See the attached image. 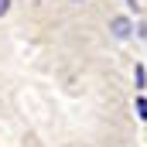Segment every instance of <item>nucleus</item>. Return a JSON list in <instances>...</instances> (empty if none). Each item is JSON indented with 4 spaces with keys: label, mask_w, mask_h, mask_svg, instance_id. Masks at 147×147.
<instances>
[{
    "label": "nucleus",
    "mask_w": 147,
    "mask_h": 147,
    "mask_svg": "<svg viewBox=\"0 0 147 147\" xmlns=\"http://www.w3.org/2000/svg\"><path fill=\"white\" fill-rule=\"evenodd\" d=\"M137 116H140V120H147V99H140V103H137Z\"/></svg>",
    "instance_id": "f03ea898"
},
{
    "label": "nucleus",
    "mask_w": 147,
    "mask_h": 147,
    "mask_svg": "<svg viewBox=\"0 0 147 147\" xmlns=\"http://www.w3.org/2000/svg\"><path fill=\"white\" fill-rule=\"evenodd\" d=\"M7 7H10V0H0V17L7 14Z\"/></svg>",
    "instance_id": "7ed1b4c3"
},
{
    "label": "nucleus",
    "mask_w": 147,
    "mask_h": 147,
    "mask_svg": "<svg viewBox=\"0 0 147 147\" xmlns=\"http://www.w3.org/2000/svg\"><path fill=\"white\" fill-rule=\"evenodd\" d=\"M110 28H113V34H116V38H127V34H130V21H127V17H113Z\"/></svg>",
    "instance_id": "f257e3e1"
}]
</instances>
